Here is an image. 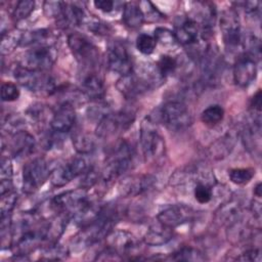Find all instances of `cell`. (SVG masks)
I'll return each mask as SVG.
<instances>
[{
	"label": "cell",
	"mask_w": 262,
	"mask_h": 262,
	"mask_svg": "<svg viewBox=\"0 0 262 262\" xmlns=\"http://www.w3.org/2000/svg\"><path fill=\"white\" fill-rule=\"evenodd\" d=\"M134 150L132 145L126 141H119L105 159L101 177L104 181H112L126 172L132 163Z\"/></svg>",
	"instance_id": "1"
},
{
	"label": "cell",
	"mask_w": 262,
	"mask_h": 262,
	"mask_svg": "<svg viewBox=\"0 0 262 262\" xmlns=\"http://www.w3.org/2000/svg\"><path fill=\"white\" fill-rule=\"evenodd\" d=\"M139 141L145 162L154 163L165 155V140L149 117H146L140 125Z\"/></svg>",
	"instance_id": "2"
},
{
	"label": "cell",
	"mask_w": 262,
	"mask_h": 262,
	"mask_svg": "<svg viewBox=\"0 0 262 262\" xmlns=\"http://www.w3.org/2000/svg\"><path fill=\"white\" fill-rule=\"evenodd\" d=\"M159 118L161 122L172 131L184 130L192 123V117L187 106L177 100L166 102L160 108Z\"/></svg>",
	"instance_id": "3"
},
{
	"label": "cell",
	"mask_w": 262,
	"mask_h": 262,
	"mask_svg": "<svg viewBox=\"0 0 262 262\" xmlns=\"http://www.w3.org/2000/svg\"><path fill=\"white\" fill-rule=\"evenodd\" d=\"M14 78L21 86L30 91L46 92L48 94L56 91L53 78L46 72L32 71L18 66L14 71Z\"/></svg>",
	"instance_id": "4"
},
{
	"label": "cell",
	"mask_w": 262,
	"mask_h": 262,
	"mask_svg": "<svg viewBox=\"0 0 262 262\" xmlns=\"http://www.w3.org/2000/svg\"><path fill=\"white\" fill-rule=\"evenodd\" d=\"M90 167L91 165L89 164L87 155L80 154V156H77L66 164L55 168L50 173V182L56 187L64 186L76 177L84 174Z\"/></svg>",
	"instance_id": "5"
},
{
	"label": "cell",
	"mask_w": 262,
	"mask_h": 262,
	"mask_svg": "<svg viewBox=\"0 0 262 262\" xmlns=\"http://www.w3.org/2000/svg\"><path fill=\"white\" fill-rule=\"evenodd\" d=\"M68 44L73 55L82 66L90 69L97 64L99 50L86 36L73 33L68 37Z\"/></svg>",
	"instance_id": "6"
},
{
	"label": "cell",
	"mask_w": 262,
	"mask_h": 262,
	"mask_svg": "<svg viewBox=\"0 0 262 262\" xmlns=\"http://www.w3.org/2000/svg\"><path fill=\"white\" fill-rule=\"evenodd\" d=\"M57 52L53 46H37L27 50L20 58L19 66L32 71L46 72L56 61Z\"/></svg>",
	"instance_id": "7"
},
{
	"label": "cell",
	"mask_w": 262,
	"mask_h": 262,
	"mask_svg": "<svg viewBox=\"0 0 262 262\" xmlns=\"http://www.w3.org/2000/svg\"><path fill=\"white\" fill-rule=\"evenodd\" d=\"M50 176L47 162L36 158L28 162L23 168V190L31 194L38 190Z\"/></svg>",
	"instance_id": "8"
},
{
	"label": "cell",
	"mask_w": 262,
	"mask_h": 262,
	"mask_svg": "<svg viewBox=\"0 0 262 262\" xmlns=\"http://www.w3.org/2000/svg\"><path fill=\"white\" fill-rule=\"evenodd\" d=\"M134 120L135 115L130 111L108 113L97 123L96 135L100 138H107L122 131L124 132L132 125Z\"/></svg>",
	"instance_id": "9"
},
{
	"label": "cell",
	"mask_w": 262,
	"mask_h": 262,
	"mask_svg": "<svg viewBox=\"0 0 262 262\" xmlns=\"http://www.w3.org/2000/svg\"><path fill=\"white\" fill-rule=\"evenodd\" d=\"M220 30L226 48L233 50L242 43L241 23L238 14L234 8H227L222 11L220 19Z\"/></svg>",
	"instance_id": "10"
},
{
	"label": "cell",
	"mask_w": 262,
	"mask_h": 262,
	"mask_svg": "<svg viewBox=\"0 0 262 262\" xmlns=\"http://www.w3.org/2000/svg\"><path fill=\"white\" fill-rule=\"evenodd\" d=\"M200 63L202 81L211 85L217 83L223 71V60L218 51L206 48L200 55Z\"/></svg>",
	"instance_id": "11"
},
{
	"label": "cell",
	"mask_w": 262,
	"mask_h": 262,
	"mask_svg": "<svg viewBox=\"0 0 262 262\" xmlns=\"http://www.w3.org/2000/svg\"><path fill=\"white\" fill-rule=\"evenodd\" d=\"M195 217V211L184 204H175L165 208L158 215V221L172 229L190 222Z\"/></svg>",
	"instance_id": "12"
},
{
	"label": "cell",
	"mask_w": 262,
	"mask_h": 262,
	"mask_svg": "<svg viewBox=\"0 0 262 262\" xmlns=\"http://www.w3.org/2000/svg\"><path fill=\"white\" fill-rule=\"evenodd\" d=\"M108 68L121 76L129 75L133 72V62L127 47L121 42H114L107 52Z\"/></svg>",
	"instance_id": "13"
},
{
	"label": "cell",
	"mask_w": 262,
	"mask_h": 262,
	"mask_svg": "<svg viewBox=\"0 0 262 262\" xmlns=\"http://www.w3.org/2000/svg\"><path fill=\"white\" fill-rule=\"evenodd\" d=\"M151 81L146 76H137L133 72L126 76H121L117 82L118 90L126 98H136L146 92L151 87Z\"/></svg>",
	"instance_id": "14"
},
{
	"label": "cell",
	"mask_w": 262,
	"mask_h": 262,
	"mask_svg": "<svg viewBox=\"0 0 262 262\" xmlns=\"http://www.w3.org/2000/svg\"><path fill=\"white\" fill-rule=\"evenodd\" d=\"M156 182V178L150 174L132 175L124 178L119 183V193L122 196H137L149 190Z\"/></svg>",
	"instance_id": "15"
},
{
	"label": "cell",
	"mask_w": 262,
	"mask_h": 262,
	"mask_svg": "<svg viewBox=\"0 0 262 262\" xmlns=\"http://www.w3.org/2000/svg\"><path fill=\"white\" fill-rule=\"evenodd\" d=\"M233 81L239 87L249 86L257 76V61L250 55H239L233 66Z\"/></svg>",
	"instance_id": "16"
},
{
	"label": "cell",
	"mask_w": 262,
	"mask_h": 262,
	"mask_svg": "<svg viewBox=\"0 0 262 262\" xmlns=\"http://www.w3.org/2000/svg\"><path fill=\"white\" fill-rule=\"evenodd\" d=\"M173 34L176 42L185 46H191L196 43L199 38L198 23L188 16H178L175 20Z\"/></svg>",
	"instance_id": "17"
},
{
	"label": "cell",
	"mask_w": 262,
	"mask_h": 262,
	"mask_svg": "<svg viewBox=\"0 0 262 262\" xmlns=\"http://www.w3.org/2000/svg\"><path fill=\"white\" fill-rule=\"evenodd\" d=\"M242 140L245 147L255 156L260 157L261 149V117L251 116L250 121L242 131Z\"/></svg>",
	"instance_id": "18"
},
{
	"label": "cell",
	"mask_w": 262,
	"mask_h": 262,
	"mask_svg": "<svg viewBox=\"0 0 262 262\" xmlns=\"http://www.w3.org/2000/svg\"><path fill=\"white\" fill-rule=\"evenodd\" d=\"M76 121V112L73 104L69 101L60 104L53 113L50 121V127L53 132L64 133L70 131Z\"/></svg>",
	"instance_id": "19"
},
{
	"label": "cell",
	"mask_w": 262,
	"mask_h": 262,
	"mask_svg": "<svg viewBox=\"0 0 262 262\" xmlns=\"http://www.w3.org/2000/svg\"><path fill=\"white\" fill-rule=\"evenodd\" d=\"M108 247L114 249L120 255H129L137 247L135 237L128 231L125 230H112L107 236Z\"/></svg>",
	"instance_id": "20"
},
{
	"label": "cell",
	"mask_w": 262,
	"mask_h": 262,
	"mask_svg": "<svg viewBox=\"0 0 262 262\" xmlns=\"http://www.w3.org/2000/svg\"><path fill=\"white\" fill-rule=\"evenodd\" d=\"M81 89L88 98L94 100L101 99L105 93L103 80L92 71H88L82 76Z\"/></svg>",
	"instance_id": "21"
},
{
	"label": "cell",
	"mask_w": 262,
	"mask_h": 262,
	"mask_svg": "<svg viewBox=\"0 0 262 262\" xmlns=\"http://www.w3.org/2000/svg\"><path fill=\"white\" fill-rule=\"evenodd\" d=\"M56 19L58 25L63 28L76 27L83 24L85 20V13L83 8L77 3L63 2L61 13Z\"/></svg>",
	"instance_id": "22"
},
{
	"label": "cell",
	"mask_w": 262,
	"mask_h": 262,
	"mask_svg": "<svg viewBox=\"0 0 262 262\" xmlns=\"http://www.w3.org/2000/svg\"><path fill=\"white\" fill-rule=\"evenodd\" d=\"M12 136L10 152L13 158H25L34 151L36 142L32 134L27 131H21Z\"/></svg>",
	"instance_id": "23"
},
{
	"label": "cell",
	"mask_w": 262,
	"mask_h": 262,
	"mask_svg": "<svg viewBox=\"0 0 262 262\" xmlns=\"http://www.w3.org/2000/svg\"><path fill=\"white\" fill-rule=\"evenodd\" d=\"M55 35L48 29H38L23 33L19 45L25 47L37 46H52Z\"/></svg>",
	"instance_id": "24"
},
{
	"label": "cell",
	"mask_w": 262,
	"mask_h": 262,
	"mask_svg": "<svg viewBox=\"0 0 262 262\" xmlns=\"http://www.w3.org/2000/svg\"><path fill=\"white\" fill-rule=\"evenodd\" d=\"M173 237V229L165 226L158 221V224L151 225L143 236L146 245L158 247L167 244Z\"/></svg>",
	"instance_id": "25"
},
{
	"label": "cell",
	"mask_w": 262,
	"mask_h": 262,
	"mask_svg": "<svg viewBox=\"0 0 262 262\" xmlns=\"http://www.w3.org/2000/svg\"><path fill=\"white\" fill-rule=\"evenodd\" d=\"M122 19L124 24L130 29H138L144 23V14L136 3L127 2L123 7Z\"/></svg>",
	"instance_id": "26"
},
{
	"label": "cell",
	"mask_w": 262,
	"mask_h": 262,
	"mask_svg": "<svg viewBox=\"0 0 262 262\" xmlns=\"http://www.w3.org/2000/svg\"><path fill=\"white\" fill-rule=\"evenodd\" d=\"M234 145V137L232 133H227L223 137L216 140L210 147V154L212 158L220 160L227 157L230 154Z\"/></svg>",
	"instance_id": "27"
},
{
	"label": "cell",
	"mask_w": 262,
	"mask_h": 262,
	"mask_svg": "<svg viewBox=\"0 0 262 262\" xmlns=\"http://www.w3.org/2000/svg\"><path fill=\"white\" fill-rule=\"evenodd\" d=\"M73 144L75 149L82 155H89L95 147L94 139L87 133L77 131L73 134Z\"/></svg>",
	"instance_id": "28"
},
{
	"label": "cell",
	"mask_w": 262,
	"mask_h": 262,
	"mask_svg": "<svg viewBox=\"0 0 262 262\" xmlns=\"http://www.w3.org/2000/svg\"><path fill=\"white\" fill-rule=\"evenodd\" d=\"M224 118V110L219 104H212L205 108L201 114L202 122L208 127L218 125Z\"/></svg>",
	"instance_id": "29"
},
{
	"label": "cell",
	"mask_w": 262,
	"mask_h": 262,
	"mask_svg": "<svg viewBox=\"0 0 262 262\" xmlns=\"http://www.w3.org/2000/svg\"><path fill=\"white\" fill-rule=\"evenodd\" d=\"M239 215V204L238 202L231 201L227 204H224V206L220 207V210L217 214L218 218L222 223H229L232 224L238 219Z\"/></svg>",
	"instance_id": "30"
},
{
	"label": "cell",
	"mask_w": 262,
	"mask_h": 262,
	"mask_svg": "<svg viewBox=\"0 0 262 262\" xmlns=\"http://www.w3.org/2000/svg\"><path fill=\"white\" fill-rule=\"evenodd\" d=\"M171 259L175 261H204L206 257L201 251L192 247H182L171 255Z\"/></svg>",
	"instance_id": "31"
},
{
	"label": "cell",
	"mask_w": 262,
	"mask_h": 262,
	"mask_svg": "<svg viewBox=\"0 0 262 262\" xmlns=\"http://www.w3.org/2000/svg\"><path fill=\"white\" fill-rule=\"evenodd\" d=\"M177 67H178L177 60L173 56L166 55V54L162 55L156 64V68L162 79H165L168 76L174 74Z\"/></svg>",
	"instance_id": "32"
},
{
	"label": "cell",
	"mask_w": 262,
	"mask_h": 262,
	"mask_svg": "<svg viewBox=\"0 0 262 262\" xmlns=\"http://www.w3.org/2000/svg\"><path fill=\"white\" fill-rule=\"evenodd\" d=\"M25 125L26 124H25L24 120L21 119V117H19L16 114L7 115L2 123L3 130L11 135H14L18 132L25 131Z\"/></svg>",
	"instance_id": "33"
},
{
	"label": "cell",
	"mask_w": 262,
	"mask_h": 262,
	"mask_svg": "<svg viewBox=\"0 0 262 262\" xmlns=\"http://www.w3.org/2000/svg\"><path fill=\"white\" fill-rule=\"evenodd\" d=\"M213 183L199 181L196 182L194 188H193V195L194 199L200 204H207L209 203L213 198Z\"/></svg>",
	"instance_id": "34"
},
{
	"label": "cell",
	"mask_w": 262,
	"mask_h": 262,
	"mask_svg": "<svg viewBox=\"0 0 262 262\" xmlns=\"http://www.w3.org/2000/svg\"><path fill=\"white\" fill-rule=\"evenodd\" d=\"M255 174V170L251 168H235L228 172L229 179L232 183L237 185H244L251 181Z\"/></svg>",
	"instance_id": "35"
},
{
	"label": "cell",
	"mask_w": 262,
	"mask_h": 262,
	"mask_svg": "<svg viewBox=\"0 0 262 262\" xmlns=\"http://www.w3.org/2000/svg\"><path fill=\"white\" fill-rule=\"evenodd\" d=\"M17 202V193L11 189L5 193L0 194V213L1 216H9Z\"/></svg>",
	"instance_id": "36"
},
{
	"label": "cell",
	"mask_w": 262,
	"mask_h": 262,
	"mask_svg": "<svg viewBox=\"0 0 262 262\" xmlns=\"http://www.w3.org/2000/svg\"><path fill=\"white\" fill-rule=\"evenodd\" d=\"M35 9V2L33 0H20L16 3L12 17L15 21H20L27 18Z\"/></svg>",
	"instance_id": "37"
},
{
	"label": "cell",
	"mask_w": 262,
	"mask_h": 262,
	"mask_svg": "<svg viewBox=\"0 0 262 262\" xmlns=\"http://www.w3.org/2000/svg\"><path fill=\"white\" fill-rule=\"evenodd\" d=\"M157 46V41L155 37L148 34H139L136 38V47L142 54L148 55L154 52Z\"/></svg>",
	"instance_id": "38"
},
{
	"label": "cell",
	"mask_w": 262,
	"mask_h": 262,
	"mask_svg": "<svg viewBox=\"0 0 262 262\" xmlns=\"http://www.w3.org/2000/svg\"><path fill=\"white\" fill-rule=\"evenodd\" d=\"M244 46L247 49L245 52L246 54L253 57L256 61H258L261 57V42L259 38H257L255 35H250L246 37V40L244 42Z\"/></svg>",
	"instance_id": "39"
},
{
	"label": "cell",
	"mask_w": 262,
	"mask_h": 262,
	"mask_svg": "<svg viewBox=\"0 0 262 262\" xmlns=\"http://www.w3.org/2000/svg\"><path fill=\"white\" fill-rule=\"evenodd\" d=\"M17 32H7V34H3L1 38V52L2 54L9 53L13 50L16 45H19L20 38L23 34H16Z\"/></svg>",
	"instance_id": "40"
},
{
	"label": "cell",
	"mask_w": 262,
	"mask_h": 262,
	"mask_svg": "<svg viewBox=\"0 0 262 262\" xmlns=\"http://www.w3.org/2000/svg\"><path fill=\"white\" fill-rule=\"evenodd\" d=\"M68 251L57 243L47 245L43 252V259L45 260H62L67 257Z\"/></svg>",
	"instance_id": "41"
},
{
	"label": "cell",
	"mask_w": 262,
	"mask_h": 262,
	"mask_svg": "<svg viewBox=\"0 0 262 262\" xmlns=\"http://www.w3.org/2000/svg\"><path fill=\"white\" fill-rule=\"evenodd\" d=\"M28 115L33 120L43 123L49 118V115H53V113L51 114L50 108L46 105L41 103H35L28 108Z\"/></svg>",
	"instance_id": "42"
},
{
	"label": "cell",
	"mask_w": 262,
	"mask_h": 262,
	"mask_svg": "<svg viewBox=\"0 0 262 262\" xmlns=\"http://www.w3.org/2000/svg\"><path fill=\"white\" fill-rule=\"evenodd\" d=\"M155 39L157 43H161L164 46H172L176 43L175 36L173 32L166 28H157L155 30Z\"/></svg>",
	"instance_id": "43"
},
{
	"label": "cell",
	"mask_w": 262,
	"mask_h": 262,
	"mask_svg": "<svg viewBox=\"0 0 262 262\" xmlns=\"http://www.w3.org/2000/svg\"><path fill=\"white\" fill-rule=\"evenodd\" d=\"M139 7L141 8L143 14H144V18L145 15H147L146 17L150 20V21H158L162 18H164L163 13L157 9V7L149 1H143L139 3Z\"/></svg>",
	"instance_id": "44"
},
{
	"label": "cell",
	"mask_w": 262,
	"mask_h": 262,
	"mask_svg": "<svg viewBox=\"0 0 262 262\" xmlns=\"http://www.w3.org/2000/svg\"><path fill=\"white\" fill-rule=\"evenodd\" d=\"M19 97L17 86L11 82L3 83L1 86V99L3 101H14Z\"/></svg>",
	"instance_id": "45"
},
{
	"label": "cell",
	"mask_w": 262,
	"mask_h": 262,
	"mask_svg": "<svg viewBox=\"0 0 262 262\" xmlns=\"http://www.w3.org/2000/svg\"><path fill=\"white\" fill-rule=\"evenodd\" d=\"M81 180H80V186L83 189H89L91 188L98 180L99 177V173L97 172V170L91 166L84 174L81 175Z\"/></svg>",
	"instance_id": "46"
},
{
	"label": "cell",
	"mask_w": 262,
	"mask_h": 262,
	"mask_svg": "<svg viewBox=\"0 0 262 262\" xmlns=\"http://www.w3.org/2000/svg\"><path fill=\"white\" fill-rule=\"evenodd\" d=\"M63 2L60 1H45L43 3L44 12L47 17H54L57 18L62 10Z\"/></svg>",
	"instance_id": "47"
},
{
	"label": "cell",
	"mask_w": 262,
	"mask_h": 262,
	"mask_svg": "<svg viewBox=\"0 0 262 262\" xmlns=\"http://www.w3.org/2000/svg\"><path fill=\"white\" fill-rule=\"evenodd\" d=\"M12 164L10 159L5 158L2 155L1 158V167H0V180H8L12 179Z\"/></svg>",
	"instance_id": "48"
},
{
	"label": "cell",
	"mask_w": 262,
	"mask_h": 262,
	"mask_svg": "<svg viewBox=\"0 0 262 262\" xmlns=\"http://www.w3.org/2000/svg\"><path fill=\"white\" fill-rule=\"evenodd\" d=\"M236 260L244 262H260L261 252L259 249H250L236 257Z\"/></svg>",
	"instance_id": "49"
},
{
	"label": "cell",
	"mask_w": 262,
	"mask_h": 262,
	"mask_svg": "<svg viewBox=\"0 0 262 262\" xmlns=\"http://www.w3.org/2000/svg\"><path fill=\"white\" fill-rule=\"evenodd\" d=\"M261 105H262V95L259 89L251 99L250 111L252 116H261Z\"/></svg>",
	"instance_id": "50"
},
{
	"label": "cell",
	"mask_w": 262,
	"mask_h": 262,
	"mask_svg": "<svg viewBox=\"0 0 262 262\" xmlns=\"http://www.w3.org/2000/svg\"><path fill=\"white\" fill-rule=\"evenodd\" d=\"M123 259V257L117 253L114 249L107 247L106 249H104L103 251H101L97 257L95 258V260H100V261H110V260H121Z\"/></svg>",
	"instance_id": "51"
},
{
	"label": "cell",
	"mask_w": 262,
	"mask_h": 262,
	"mask_svg": "<svg viewBox=\"0 0 262 262\" xmlns=\"http://www.w3.org/2000/svg\"><path fill=\"white\" fill-rule=\"evenodd\" d=\"M243 8L245 12L251 16H258L260 14V2L259 1H247L243 2Z\"/></svg>",
	"instance_id": "52"
},
{
	"label": "cell",
	"mask_w": 262,
	"mask_h": 262,
	"mask_svg": "<svg viewBox=\"0 0 262 262\" xmlns=\"http://www.w3.org/2000/svg\"><path fill=\"white\" fill-rule=\"evenodd\" d=\"M93 4L97 9L103 12H111L115 8V2L111 0H98V1H94Z\"/></svg>",
	"instance_id": "53"
},
{
	"label": "cell",
	"mask_w": 262,
	"mask_h": 262,
	"mask_svg": "<svg viewBox=\"0 0 262 262\" xmlns=\"http://www.w3.org/2000/svg\"><path fill=\"white\" fill-rule=\"evenodd\" d=\"M88 28H89V30L95 32L96 34H105V32H107V26H105V24H102L97 20L89 24Z\"/></svg>",
	"instance_id": "54"
},
{
	"label": "cell",
	"mask_w": 262,
	"mask_h": 262,
	"mask_svg": "<svg viewBox=\"0 0 262 262\" xmlns=\"http://www.w3.org/2000/svg\"><path fill=\"white\" fill-rule=\"evenodd\" d=\"M251 209H252V212L254 214V217H256L259 220L260 216H261V202H260V199H258V201H256V200L253 201Z\"/></svg>",
	"instance_id": "55"
},
{
	"label": "cell",
	"mask_w": 262,
	"mask_h": 262,
	"mask_svg": "<svg viewBox=\"0 0 262 262\" xmlns=\"http://www.w3.org/2000/svg\"><path fill=\"white\" fill-rule=\"evenodd\" d=\"M255 195L257 196V198H261V183L259 182L257 185H256V187H255Z\"/></svg>",
	"instance_id": "56"
}]
</instances>
